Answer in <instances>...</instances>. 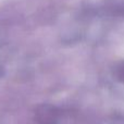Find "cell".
I'll return each mask as SVG.
<instances>
[{
    "instance_id": "obj_1",
    "label": "cell",
    "mask_w": 124,
    "mask_h": 124,
    "mask_svg": "<svg viewBox=\"0 0 124 124\" xmlns=\"http://www.w3.org/2000/svg\"><path fill=\"white\" fill-rule=\"evenodd\" d=\"M118 75L121 81L124 82V64H122V65L120 66V69L118 70Z\"/></svg>"
}]
</instances>
